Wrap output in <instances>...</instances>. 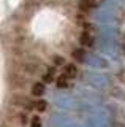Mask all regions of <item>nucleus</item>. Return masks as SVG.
I'll return each instance as SVG.
<instances>
[{"label":"nucleus","instance_id":"1","mask_svg":"<svg viewBox=\"0 0 125 127\" xmlns=\"http://www.w3.org/2000/svg\"><path fill=\"white\" fill-rule=\"evenodd\" d=\"M79 41H81V45L83 46H93V35L90 33V32H83V33H81V37H79Z\"/></svg>","mask_w":125,"mask_h":127},{"label":"nucleus","instance_id":"2","mask_svg":"<svg viewBox=\"0 0 125 127\" xmlns=\"http://www.w3.org/2000/svg\"><path fill=\"white\" fill-rule=\"evenodd\" d=\"M63 75L65 76H68L70 79L75 78L78 75V67L75 65V64H67V65L63 67Z\"/></svg>","mask_w":125,"mask_h":127},{"label":"nucleus","instance_id":"3","mask_svg":"<svg viewBox=\"0 0 125 127\" xmlns=\"http://www.w3.org/2000/svg\"><path fill=\"white\" fill-rule=\"evenodd\" d=\"M44 92H46L44 83H35L32 86V95H35V97H41Z\"/></svg>","mask_w":125,"mask_h":127},{"label":"nucleus","instance_id":"4","mask_svg":"<svg viewBox=\"0 0 125 127\" xmlns=\"http://www.w3.org/2000/svg\"><path fill=\"white\" fill-rule=\"evenodd\" d=\"M57 87H60V89H63V87H68V84H70V78L68 76H65L63 73L60 75V76L57 78Z\"/></svg>","mask_w":125,"mask_h":127},{"label":"nucleus","instance_id":"5","mask_svg":"<svg viewBox=\"0 0 125 127\" xmlns=\"http://www.w3.org/2000/svg\"><path fill=\"white\" fill-rule=\"evenodd\" d=\"M73 59L78 62H84L85 61V53H84V49H75L73 51Z\"/></svg>","mask_w":125,"mask_h":127},{"label":"nucleus","instance_id":"6","mask_svg":"<svg viewBox=\"0 0 125 127\" xmlns=\"http://www.w3.org/2000/svg\"><path fill=\"white\" fill-rule=\"evenodd\" d=\"M33 108L37 110V111H46V108H48V102L40 98V100H37V102L33 103Z\"/></svg>","mask_w":125,"mask_h":127},{"label":"nucleus","instance_id":"7","mask_svg":"<svg viewBox=\"0 0 125 127\" xmlns=\"http://www.w3.org/2000/svg\"><path fill=\"white\" fill-rule=\"evenodd\" d=\"M51 81H54V67L49 68L44 75H43V83H51Z\"/></svg>","mask_w":125,"mask_h":127},{"label":"nucleus","instance_id":"8","mask_svg":"<svg viewBox=\"0 0 125 127\" xmlns=\"http://www.w3.org/2000/svg\"><path fill=\"white\" fill-rule=\"evenodd\" d=\"M30 127H41V119L40 116H33L30 121Z\"/></svg>","mask_w":125,"mask_h":127},{"label":"nucleus","instance_id":"9","mask_svg":"<svg viewBox=\"0 0 125 127\" xmlns=\"http://www.w3.org/2000/svg\"><path fill=\"white\" fill-rule=\"evenodd\" d=\"M54 61H56V64H57V65H62V64L65 62V61H63V57H59V56H57L56 59H54Z\"/></svg>","mask_w":125,"mask_h":127}]
</instances>
